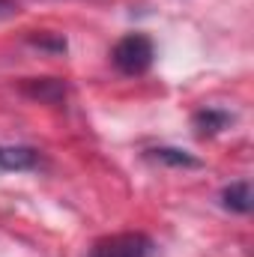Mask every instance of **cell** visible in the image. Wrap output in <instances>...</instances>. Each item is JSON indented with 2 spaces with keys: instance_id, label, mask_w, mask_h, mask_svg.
Masks as SVG:
<instances>
[{
  "instance_id": "obj_2",
  "label": "cell",
  "mask_w": 254,
  "mask_h": 257,
  "mask_svg": "<svg viewBox=\"0 0 254 257\" xmlns=\"http://www.w3.org/2000/svg\"><path fill=\"white\" fill-rule=\"evenodd\" d=\"M156 251V242L147 236V233H111V236H102L90 245L87 257H153Z\"/></svg>"
},
{
  "instance_id": "obj_8",
  "label": "cell",
  "mask_w": 254,
  "mask_h": 257,
  "mask_svg": "<svg viewBox=\"0 0 254 257\" xmlns=\"http://www.w3.org/2000/svg\"><path fill=\"white\" fill-rule=\"evenodd\" d=\"M33 45H39V48H54V51H66V39H48V36H39V39H33Z\"/></svg>"
},
{
  "instance_id": "obj_7",
  "label": "cell",
  "mask_w": 254,
  "mask_h": 257,
  "mask_svg": "<svg viewBox=\"0 0 254 257\" xmlns=\"http://www.w3.org/2000/svg\"><path fill=\"white\" fill-rule=\"evenodd\" d=\"M150 159L159 162V165H171V168H200V159H194L186 150H174V147L150 150Z\"/></svg>"
},
{
  "instance_id": "obj_4",
  "label": "cell",
  "mask_w": 254,
  "mask_h": 257,
  "mask_svg": "<svg viewBox=\"0 0 254 257\" xmlns=\"http://www.w3.org/2000/svg\"><path fill=\"white\" fill-rule=\"evenodd\" d=\"M24 93L39 99V102H48V105H57L66 99V84L57 78H33L24 84Z\"/></svg>"
},
{
  "instance_id": "obj_3",
  "label": "cell",
  "mask_w": 254,
  "mask_h": 257,
  "mask_svg": "<svg viewBox=\"0 0 254 257\" xmlns=\"http://www.w3.org/2000/svg\"><path fill=\"white\" fill-rule=\"evenodd\" d=\"M42 165V153L33 147H0V168L3 171H36Z\"/></svg>"
},
{
  "instance_id": "obj_9",
  "label": "cell",
  "mask_w": 254,
  "mask_h": 257,
  "mask_svg": "<svg viewBox=\"0 0 254 257\" xmlns=\"http://www.w3.org/2000/svg\"><path fill=\"white\" fill-rule=\"evenodd\" d=\"M18 15V3L15 0H0V18H12Z\"/></svg>"
},
{
  "instance_id": "obj_5",
  "label": "cell",
  "mask_w": 254,
  "mask_h": 257,
  "mask_svg": "<svg viewBox=\"0 0 254 257\" xmlns=\"http://www.w3.org/2000/svg\"><path fill=\"white\" fill-rule=\"evenodd\" d=\"M233 117L227 114V111H221V108H200L197 114H194V128H197V135L200 138H206V135H218L221 128H227Z\"/></svg>"
},
{
  "instance_id": "obj_6",
  "label": "cell",
  "mask_w": 254,
  "mask_h": 257,
  "mask_svg": "<svg viewBox=\"0 0 254 257\" xmlns=\"http://www.w3.org/2000/svg\"><path fill=\"white\" fill-rule=\"evenodd\" d=\"M221 203L230 212H251V183L248 180H236L221 192Z\"/></svg>"
},
{
  "instance_id": "obj_1",
  "label": "cell",
  "mask_w": 254,
  "mask_h": 257,
  "mask_svg": "<svg viewBox=\"0 0 254 257\" xmlns=\"http://www.w3.org/2000/svg\"><path fill=\"white\" fill-rule=\"evenodd\" d=\"M153 57H156V48L147 33H129L111 51V60L123 75H144L153 66Z\"/></svg>"
}]
</instances>
